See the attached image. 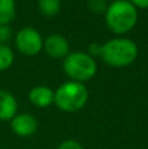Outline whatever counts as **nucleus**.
Segmentation results:
<instances>
[{"mask_svg": "<svg viewBox=\"0 0 148 149\" xmlns=\"http://www.w3.org/2000/svg\"><path fill=\"white\" fill-rule=\"evenodd\" d=\"M138 21V10L127 0H117L106 9V24L115 34L130 31Z\"/></svg>", "mask_w": 148, "mask_h": 149, "instance_id": "f257e3e1", "label": "nucleus"}, {"mask_svg": "<svg viewBox=\"0 0 148 149\" xmlns=\"http://www.w3.org/2000/svg\"><path fill=\"white\" fill-rule=\"evenodd\" d=\"M138 56V46L135 42L126 38L112 39L102 45L101 58L113 67H126L135 62Z\"/></svg>", "mask_w": 148, "mask_h": 149, "instance_id": "f03ea898", "label": "nucleus"}, {"mask_svg": "<svg viewBox=\"0 0 148 149\" xmlns=\"http://www.w3.org/2000/svg\"><path fill=\"white\" fill-rule=\"evenodd\" d=\"M88 101V90L81 82H66L54 93V102L66 113H75L84 107Z\"/></svg>", "mask_w": 148, "mask_h": 149, "instance_id": "7ed1b4c3", "label": "nucleus"}, {"mask_svg": "<svg viewBox=\"0 0 148 149\" xmlns=\"http://www.w3.org/2000/svg\"><path fill=\"white\" fill-rule=\"evenodd\" d=\"M63 70L70 79L76 82L87 81L96 74L97 65L91 55L85 52H73L66 56Z\"/></svg>", "mask_w": 148, "mask_h": 149, "instance_id": "20e7f679", "label": "nucleus"}, {"mask_svg": "<svg viewBox=\"0 0 148 149\" xmlns=\"http://www.w3.org/2000/svg\"><path fill=\"white\" fill-rule=\"evenodd\" d=\"M42 38L41 34L33 28H24L16 36V47L20 52L33 56L42 50Z\"/></svg>", "mask_w": 148, "mask_h": 149, "instance_id": "39448f33", "label": "nucleus"}, {"mask_svg": "<svg viewBox=\"0 0 148 149\" xmlns=\"http://www.w3.org/2000/svg\"><path fill=\"white\" fill-rule=\"evenodd\" d=\"M45 50L51 58L60 59V58L67 56L68 51H70V45L64 37L59 36V34H52V36L47 37L45 41Z\"/></svg>", "mask_w": 148, "mask_h": 149, "instance_id": "423d86ee", "label": "nucleus"}, {"mask_svg": "<svg viewBox=\"0 0 148 149\" xmlns=\"http://www.w3.org/2000/svg\"><path fill=\"white\" fill-rule=\"evenodd\" d=\"M13 132H15L17 136H30L36 132L37 130V120L34 116L29 115V114H20V115H16L12 119V123H10Z\"/></svg>", "mask_w": 148, "mask_h": 149, "instance_id": "0eeeda50", "label": "nucleus"}, {"mask_svg": "<svg viewBox=\"0 0 148 149\" xmlns=\"http://www.w3.org/2000/svg\"><path fill=\"white\" fill-rule=\"evenodd\" d=\"M17 102L7 90H0V120H9L16 116Z\"/></svg>", "mask_w": 148, "mask_h": 149, "instance_id": "6e6552de", "label": "nucleus"}, {"mask_svg": "<svg viewBox=\"0 0 148 149\" xmlns=\"http://www.w3.org/2000/svg\"><path fill=\"white\" fill-rule=\"evenodd\" d=\"M29 100L37 107H47L54 102V92L47 86H36L29 93Z\"/></svg>", "mask_w": 148, "mask_h": 149, "instance_id": "1a4fd4ad", "label": "nucleus"}, {"mask_svg": "<svg viewBox=\"0 0 148 149\" xmlns=\"http://www.w3.org/2000/svg\"><path fill=\"white\" fill-rule=\"evenodd\" d=\"M15 0H0V25H8L15 18Z\"/></svg>", "mask_w": 148, "mask_h": 149, "instance_id": "9d476101", "label": "nucleus"}, {"mask_svg": "<svg viewBox=\"0 0 148 149\" xmlns=\"http://www.w3.org/2000/svg\"><path fill=\"white\" fill-rule=\"evenodd\" d=\"M38 7L42 15L47 17L55 16L60 9V0H38Z\"/></svg>", "mask_w": 148, "mask_h": 149, "instance_id": "9b49d317", "label": "nucleus"}, {"mask_svg": "<svg viewBox=\"0 0 148 149\" xmlns=\"http://www.w3.org/2000/svg\"><path fill=\"white\" fill-rule=\"evenodd\" d=\"M13 52L5 45H0V71H5L13 63Z\"/></svg>", "mask_w": 148, "mask_h": 149, "instance_id": "f8f14e48", "label": "nucleus"}, {"mask_svg": "<svg viewBox=\"0 0 148 149\" xmlns=\"http://www.w3.org/2000/svg\"><path fill=\"white\" fill-rule=\"evenodd\" d=\"M89 9L96 13L106 12V9H108L106 1H105V0H91V1H89Z\"/></svg>", "mask_w": 148, "mask_h": 149, "instance_id": "ddd939ff", "label": "nucleus"}, {"mask_svg": "<svg viewBox=\"0 0 148 149\" xmlns=\"http://www.w3.org/2000/svg\"><path fill=\"white\" fill-rule=\"evenodd\" d=\"M58 149H84L81 147L80 143L75 141V140H66L58 147Z\"/></svg>", "mask_w": 148, "mask_h": 149, "instance_id": "4468645a", "label": "nucleus"}, {"mask_svg": "<svg viewBox=\"0 0 148 149\" xmlns=\"http://www.w3.org/2000/svg\"><path fill=\"white\" fill-rule=\"evenodd\" d=\"M10 37V28L8 25H0V45L5 43Z\"/></svg>", "mask_w": 148, "mask_h": 149, "instance_id": "2eb2a0df", "label": "nucleus"}, {"mask_svg": "<svg viewBox=\"0 0 148 149\" xmlns=\"http://www.w3.org/2000/svg\"><path fill=\"white\" fill-rule=\"evenodd\" d=\"M101 52H102V45L98 43H92L89 46V54L91 55H96V56H101Z\"/></svg>", "mask_w": 148, "mask_h": 149, "instance_id": "dca6fc26", "label": "nucleus"}, {"mask_svg": "<svg viewBox=\"0 0 148 149\" xmlns=\"http://www.w3.org/2000/svg\"><path fill=\"white\" fill-rule=\"evenodd\" d=\"M130 3L135 8H148V0H130Z\"/></svg>", "mask_w": 148, "mask_h": 149, "instance_id": "f3484780", "label": "nucleus"}]
</instances>
